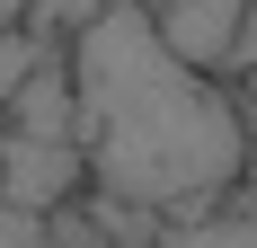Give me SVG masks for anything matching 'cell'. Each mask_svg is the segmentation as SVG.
<instances>
[{
  "label": "cell",
  "instance_id": "6da1fadb",
  "mask_svg": "<svg viewBox=\"0 0 257 248\" xmlns=\"http://www.w3.org/2000/svg\"><path fill=\"white\" fill-rule=\"evenodd\" d=\"M71 80L89 186L133 213H204L257 169L248 106L160 36L151 0H106L71 36Z\"/></svg>",
  "mask_w": 257,
  "mask_h": 248
},
{
  "label": "cell",
  "instance_id": "7a4b0ae2",
  "mask_svg": "<svg viewBox=\"0 0 257 248\" xmlns=\"http://www.w3.org/2000/svg\"><path fill=\"white\" fill-rule=\"evenodd\" d=\"M89 186V151L80 133H0V195L27 204V213H62V204Z\"/></svg>",
  "mask_w": 257,
  "mask_h": 248
},
{
  "label": "cell",
  "instance_id": "3957f363",
  "mask_svg": "<svg viewBox=\"0 0 257 248\" xmlns=\"http://www.w3.org/2000/svg\"><path fill=\"white\" fill-rule=\"evenodd\" d=\"M257 0H151L160 36L195 62V71H239V27Z\"/></svg>",
  "mask_w": 257,
  "mask_h": 248
},
{
  "label": "cell",
  "instance_id": "277c9868",
  "mask_svg": "<svg viewBox=\"0 0 257 248\" xmlns=\"http://www.w3.org/2000/svg\"><path fill=\"white\" fill-rule=\"evenodd\" d=\"M45 53H53V45L36 36V27H0V115L18 106V89H27V71H36Z\"/></svg>",
  "mask_w": 257,
  "mask_h": 248
},
{
  "label": "cell",
  "instance_id": "5b68a950",
  "mask_svg": "<svg viewBox=\"0 0 257 248\" xmlns=\"http://www.w3.org/2000/svg\"><path fill=\"white\" fill-rule=\"evenodd\" d=\"M98 9H106V0H36V18H27V27H36L45 45H71L80 27L98 18Z\"/></svg>",
  "mask_w": 257,
  "mask_h": 248
},
{
  "label": "cell",
  "instance_id": "8992f818",
  "mask_svg": "<svg viewBox=\"0 0 257 248\" xmlns=\"http://www.w3.org/2000/svg\"><path fill=\"white\" fill-rule=\"evenodd\" d=\"M53 213H27V204H9V195H0V248H53Z\"/></svg>",
  "mask_w": 257,
  "mask_h": 248
},
{
  "label": "cell",
  "instance_id": "52a82bcc",
  "mask_svg": "<svg viewBox=\"0 0 257 248\" xmlns=\"http://www.w3.org/2000/svg\"><path fill=\"white\" fill-rule=\"evenodd\" d=\"M178 248H257V222H239V230L231 222H186Z\"/></svg>",
  "mask_w": 257,
  "mask_h": 248
},
{
  "label": "cell",
  "instance_id": "ba28073f",
  "mask_svg": "<svg viewBox=\"0 0 257 248\" xmlns=\"http://www.w3.org/2000/svg\"><path fill=\"white\" fill-rule=\"evenodd\" d=\"M239 71H257V9H248V27H239ZM231 71V80H239Z\"/></svg>",
  "mask_w": 257,
  "mask_h": 248
},
{
  "label": "cell",
  "instance_id": "9c48e42d",
  "mask_svg": "<svg viewBox=\"0 0 257 248\" xmlns=\"http://www.w3.org/2000/svg\"><path fill=\"white\" fill-rule=\"evenodd\" d=\"M36 18V0H0V27H27Z\"/></svg>",
  "mask_w": 257,
  "mask_h": 248
},
{
  "label": "cell",
  "instance_id": "30bf717a",
  "mask_svg": "<svg viewBox=\"0 0 257 248\" xmlns=\"http://www.w3.org/2000/svg\"><path fill=\"white\" fill-rule=\"evenodd\" d=\"M248 89H257V71H248Z\"/></svg>",
  "mask_w": 257,
  "mask_h": 248
}]
</instances>
